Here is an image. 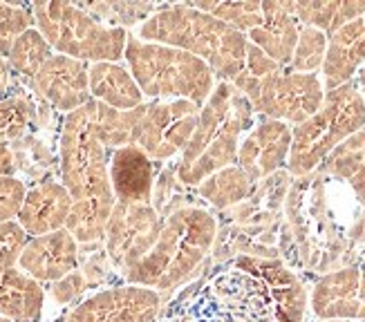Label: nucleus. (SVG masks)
<instances>
[{"instance_id":"obj_8","label":"nucleus","mask_w":365,"mask_h":322,"mask_svg":"<svg viewBox=\"0 0 365 322\" xmlns=\"http://www.w3.org/2000/svg\"><path fill=\"white\" fill-rule=\"evenodd\" d=\"M160 233L162 222L150 204L119 202L106 227L108 253L117 266L128 271L153 249Z\"/></svg>"},{"instance_id":"obj_17","label":"nucleus","mask_w":365,"mask_h":322,"mask_svg":"<svg viewBox=\"0 0 365 322\" xmlns=\"http://www.w3.org/2000/svg\"><path fill=\"white\" fill-rule=\"evenodd\" d=\"M29 119L31 105L21 96H7V99L0 101V141L21 137Z\"/></svg>"},{"instance_id":"obj_10","label":"nucleus","mask_w":365,"mask_h":322,"mask_svg":"<svg viewBox=\"0 0 365 322\" xmlns=\"http://www.w3.org/2000/svg\"><path fill=\"white\" fill-rule=\"evenodd\" d=\"M78 264L76 239L66 231H54L41 237H29L19 257L25 276L41 282H58L68 278Z\"/></svg>"},{"instance_id":"obj_2","label":"nucleus","mask_w":365,"mask_h":322,"mask_svg":"<svg viewBox=\"0 0 365 322\" xmlns=\"http://www.w3.org/2000/svg\"><path fill=\"white\" fill-rule=\"evenodd\" d=\"M175 322H278V300L258 273L227 269L182 304Z\"/></svg>"},{"instance_id":"obj_7","label":"nucleus","mask_w":365,"mask_h":322,"mask_svg":"<svg viewBox=\"0 0 365 322\" xmlns=\"http://www.w3.org/2000/svg\"><path fill=\"white\" fill-rule=\"evenodd\" d=\"M197 119L195 103L166 101L139 105L135 110V123L130 143L153 159H166L175 155L193 133Z\"/></svg>"},{"instance_id":"obj_1","label":"nucleus","mask_w":365,"mask_h":322,"mask_svg":"<svg viewBox=\"0 0 365 322\" xmlns=\"http://www.w3.org/2000/svg\"><path fill=\"white\" fill-rule=\"evenodd\" d=\"M213 237V222L200 211H178L173 215L153 249L125 271L133 286L168 291L184 282L197 266Z\"/></svg>"},{"instance_id":"obj_20","label":"nucleus","mask_w":365,"mask_h":322,"mask_svg":"<svg viewBox=\"0 0 365 322\" xmlns=\"http://www.w3.org/2000/svg\"><path fill=\"white\" fill-rule=\"evenodd\" d=\"M14 170V157L5 141H0V177H11Z\"/></svg>"},{"instance_id":"obj_3","label":"nucleus","mask_w":365,"mask_h":322,"mask_svg":"<svg viewBox=\"0 0 365 322\" xmlns=\"http://www.w3.org/2000/svg\"><path fill=\"white\" fill-rule=\"evenodd\" d=\"M61 175L74 204L115 208L106 166V143L92 123L90 101L66 117L61 133Z\"/></svg>"},{"instance_id":"obj_6","label":"nucleus","mask_w":365,"mask_h":322,"mask_svg":"<svg viewBox=\"0 0 365 322\" xmlns=\"http://www.w3.org/2000/svg\"><path fill=\"white\" fill-rule=\"evenodd\" d=\"M27 239L16 219L0 224V316L14 322H34L45 300L41 284L19 266Z\"/></svg>"},{"instance_id":"obj_4","label":"nucleus","mask_w":365,"mask_h":322,"mask_svg":"<svg viewBox=\"0 0 365 322\" xmlns=\"http://www.w3.org/2000/svg\"><path fill=\"white\" fill-rule=\"evenodd\" d=\"M29 11L52 50L81 63H115L128 41L121 27L101 25L70 3H34Z\"/></svg>"},{"instance_id":"obj_5","label":"nucleus","mask_w":365,"mask_h":322,"mask_svg":"<svg viewBox=\"0 0 365 322\" xmlns=\"http://www.w3.org/2000/svg\"><path fill=\"white\" fill-rule=\"evenodd\" d=\"M125 58L133 70L141 94L153 99H186L202 101L211 85L209 70L190 52L139 38L125 41Z\"/></svg>"},{"instance_id":"obj_9","label":"nucleus","mask_w":365,"mask_h":322,"mask_svg":"<svg viewBox=\"0 0 365 322\" xmlns=\"http://www.w3.org/2000/svg\"><path fill=\"white\" fill-rule=\"evenodd\" d=\"M160 311V296L144 286L108 289L72 309L61 322H150Z\"/></svg>"},{"instance_id":"obj_12","label":"nucleus","mask_w":365,"mask_h":322,"mask_svg":"<svg viewBox=\"0 0 365 322\" xmlns=\"http://www.w3.org/2000/svg\"><path fill=\"white\" fill-rule=\"evenodd\" d=\"M72 211V197L68 188L56 182H43L25 192L16 222L27 237H41L66 229Z\"/></svg>"},{"instance_id":"obj_19","label":"nucleus","mask_w":365,"mask_h":322,"mask_svg":"<svg viewBox=\"0 0 365 322\" xmlns=\"http://www.w3.org/2000/svg\"><path fill=\"white\" fill-rule=\"evenodd\" d=\"M9 83H11V66H9L7 56L0 54V101L7 99Z\"/></svg>"},{"instance_id":"obj_14","label":"nucleus","mask_w":365,"mask_h":322,"mask_svg":"<svg viewBox=\"0 0 365 322\" xmlns=\"http://www.w3.org/2000/svg\"><path fill=\"white\" fill-rule=\"evenodd\" d=\"M90 94L94 101L113 110H130L141 105V90L135 78L117 63H92L88 68Z\"/></svg>"},{"instance_id":"obj_16","label":"nucleus","mask_w":365,"mask_h":322,"mask_svg":"<svg viewBox=\"0 0 365 322\" xmlns=\"http://www.w3.org/2000/svg\"><path fill=\"white\" fill-rule=\"evenodd\" d=\"M34 27V16L29 7L0 3V54L7 56L14 41Z\"/></svg>"},{"instance_id":"obj_11","label":"nucleus","mask_w":365,"mask_h":322,"mask_svg":"<svg viewBox=\"0 0 365 322\" xmlns=\"http://www.w3.org/2000/svg\"><path fill=\"white\" fill-rule=\"evenodd\" d=\"M34 88L56 110L74 112L90 101V80L86 63L54 54L34 76Z\"/></svg>"},{"instance_id":"obj_18","label":"nucleus","mask_w":365,"mask_h":322,"mask_svg":"<svg viewBox=\"0 0 365 322\" xmlns=\"http://www.w3.org/2000/svg\"><path fill=\"white\" fill-rule=\"evenodd\" d=\"M27 188L16 177H0V224L16 219Z\"/></svg>"},{"instance_id":"obj_15","label":"nucleus","mask_w":365,"mask_h":322,"mask_svg":"<svg viewBox=\"0 0 365 322\" xmlns=\"http://www.w3.org/2000/svg\"><path fill=\"white\" fill-rule=\"evenodd\" d=\"M52 56H54L52 47L47 45V41L43 38V34L36 27H31L14 41L11 50L7 54V61L11 70H16L23 76L34 78L36 72L45 66V61Z\"/></svg>"},{"instance_id":"obj_13","label":"nucleus","mask_w":365,"mask_h":322,"mask_svg":"<svg viewBox=\"0 0 365 322\" xmlns=\"http://www.w3.org/2000/svg\"><path fill=\"white\" fill-rule=\"evenodd\" d=\"M110 186H113L119 202L148 204L153 195L155 168L150 157L137 146L117 148L110 161Z\"/></svg>"}]
</instances>
